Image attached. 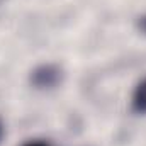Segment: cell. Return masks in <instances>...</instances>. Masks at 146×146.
Masks as SVG:
<instances>
[{"instance_id":"1","label":"cell","mask_w":146,"mask_h":146,"mask_svg":"<svg viewBox=\"0 0 146 146\" xmlns=\"http://www.w3.org/2000/svg\"><path fill=\"white\" fill-rule=\"evenodd\" d=\"M31 82L37 88H53L61 82V70L54 65H41L33 72Z\"/></svg>"},{"instance_id":"2","label":"cell","mask_w":146,"mask_h":146,"mask_svg":"<svg viewBox=\"0 0 146 146\" xmlns=\"http://www.w3.org/2000/svg\"><path fill=\"white\" fill-rule=\"evenodd\" d=\"M133 109L138 114H146V78L138 83L133 94Z\"/></svg>"},{"instance_id":"3","label":"cell","mask_w":146,"mask_h":146,"mask_svg":"<svg viewBox=\"0 0 146 146\" xmlns=\"http://www.w3.org/2000/svg\"><path fill=\"white\" fill-rule=\"evenodd\" d=\"M24 146H49V145H46L42 141H31V143H26Z\"/></svg>"},{"instance_id":"4","label":"cell","mask_w":146,"mask_h":146,"mask_svg":"<svg viewBox=\"0 0 146 146\" xmlns=\"http://www.w3.org/2000/svg\"><path fill=\"white\" fill-rule=\"evenodd\" d=\"M2 138H3V127H2V124H0V141H2Z\"/></svg>"}]
</instances>
